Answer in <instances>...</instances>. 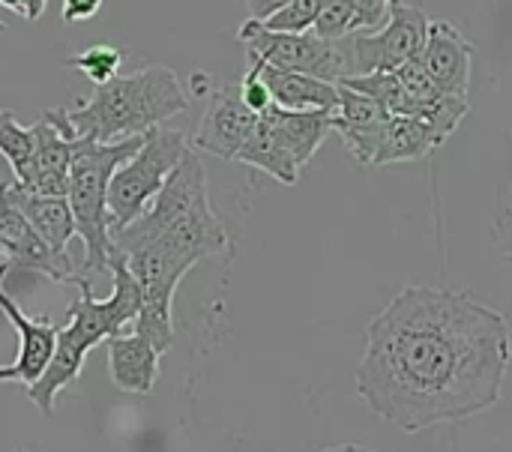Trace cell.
Returning a JSON list of instances; mask_svg holds the SVG:
<instances>
[{"instance_id":"obj_1","label":"cell","mask_w":512,"mask_h":452,"mask_svg":"<svg viewBox=\"0 0 512 452\" xmlns=\"http://www.w3.org/2000/svg\"><path fill=\"white\" fill-rule=\"evenodd\" d=\"M510 327L471 294L408 285L366 327L357 393L384 423L417 435L501 402Z\"/></svg>"},{"instance_id":"obj_2","label":"cell","mask_w":512,"mask_h":452,"mask_svg":"<svg viewBox=\"0 0 512 452\" xmlns=\"http://www.w3.org/2000/svg\"><path fill=\"white\" fill-rule=\"evenodd\" d=\"M231 240L210 201H201L171 225H165L150 243L120 255L132 273L141 309L132 324L159 354L174 345V294L183 276L210 258H231Z\"/></svg>"},{"instance_id":"obj_3","label":"cell","mask_w":512,"mask_h":452,"mask_svg":"<svg viewBox=\"0 0 512 452\" xmlns=\"http://www.w3.org/2000/svg\"><path fill=\"white\" fill-rule=\"evenodd\" d=\"M108 276H111V297L108 300H96L93 288L87 279H78V300L69 303V324L63 330H57V342H54V354L45 366V372L27 387V399L45 414H54V402L57 396L78 381L87 354L102 345L111 336L126 333L141 309V294L138 285L132 279V273L126 270L123 258L117 252H111L108 258Z\"/></svg>"},{"instance_id":"obj_4","label":"cell","mask_w":512,"mask_h":452,"mask_svg":"<svg viewBox=\"0 0 512 452\" xmlns=\"http://www.w3.org/2000/svg\"><path fill=\"white\" fill-rule=\"evenodd\" d=\"M189 108V93L180 84L177 72L153 63L141 66L129 75H114L99 84L93 99L66 111L75 135H87L93 141H120L132 135H144L165 120L183 114Z\"/></svg>"},{"instance_id":"obj_5","label":"cell","mask_w":512,"mask_h":452,"mask_svg":"<svg viewBox=\"0 0 512 452\" xmlns=\"http://www.w3.org/2000/svg\"><path fill=\"white\" fill-rule=\"evenodd\" d=\"M144 135L120 138V141H93L87 135L72 138V156H69V186L66 201L75 219V237L84 240V264L81 279L108 273L111 258V234H108V183L111 174L141 147Z\"/></svg>"},{"instance_id":"obj_6","label":"cell","mask_w":512,"mask_h":452,"mask_svg":"<svg viewBox=\"0 0 512 452\" xmlns=\"http://www.w3.org/2000/svg\"><path fill=\"white\" fill-rule=\"evenodd\" d=\"M189 144L180 129H150L141 138V147L111 174L108 183V234H117L141 216L153 195L165 186L168 174L180 165Z\"/></svg>"},{"instance_id":"obj_7","label":"cell","mask_w":512,"mask_h":452,"mask_svg":"<svg viewBox=\"0 0 512 452\" xmlns=\"http://www.w3.org/2000/svg\"><path fill=\"white\" fill-rule=\"evenodd\" d=\"M237 39L246 45L249 57H258L261 63L285 72H303L330 84H339L351 78V57H348V36L327 42L306 33H273L261 21L246 18L237 30Z\"/></svg>"},{"instance_id":"obj_8","label":"cell","mask_w":512,"mask_h":452,"mask_svg":"<svg viewBox=\"0 0 512 452\" xmlns=\"http://www.w3.org/2000/svg\"><path fill=\"white\" fill-rule=\"evenodd\" d=\"M429 15L420 6H408L402 0L390 3L387 21L372 33L348 36L351 78L369 72H396L408 60H414L426 42Z\"/></svg>"},{"instance_id":"obj_9","label":"cell","mask_w":512,"mask_h":452,"mask_svg":"<svg viewBox=\"0 0 512 452\" xmlns=\"http://www.w3.org/2000/svg\"><path fill=\"white\" fill-rule=\"evenodd\" d=\"M30 135H33V156H30L27 177L18 186L42 198H66L69 156L75 138L66 108H48L42 120L30 126Z\"/></svg>"},{"instance_id":"obj_10","label":"cell","mask_w":512,"mask_h":452,"mask_svg":"<svg viewBox=\"0 0 512 452\" xmlns=\"http://www.w3.org/2000/svg\"><path fill=\"white\" fill-rule=\"evenodd\" d=\"M0 255L15 270H30L39 276H48L51 282H72L78 285L75 261L54 258L45 243L33 234L24 213L18 210L12 198V183H0Z\"/></svg>"},{"instance_id":"obj_11","label":"cell","mask_w":512,"mask_h":452,"mask_svg":"<svg viewBox=\"0 0 512 452\" xmlns=\"http://www.w3.org/2000/svg\"><path fill=\"white\" fill-rule=\"evenodd\" d=\"M258 123V114H252L240 93L237 84H225V87H213L210 90V105L201 117L195 144H189L192 150H204L216 159L234 162L240 147L249 141L252 129Z\"/></svg>"},{"instance_id":"obj_12","label":"cell","mask_w":512,"mask_h":452,"mask_svg":"<svg viewBox=\"0 0 512 452\" xmlns=\"http://www.w3.org/2000/svg\"><path fill=\"white\" fill-rule=\"evenodd\" d=\"M6 273H9V264L0 261V312L12 321V327L18 333V354L12 363L0 366V381H21L24 387H30L45 372V366L54 354L57 327L45 318L24 315V309L3 288Z\"/></svg>"},{"instance_id":"obj_13","label":"cell","mask_w":512,"mask_h":452,"mask_svg":"<svg viewBox=\"0 0 512 452\" xmlns=\"http://www.w3.org/2000/svg\"><path fill=\"white\" fill-rule=\"evenodd\" d=\"M417 60L441 93L468 99L474 42H468L450 21H429L426 42H423Z\"/></svg>"},{"instance_id":"obj_14","label":"cell","mask_w":512,"mask_h":452,"mask_svg":"<svg viewBox=\"0 0 512 452\" xmlns=\"http://www.w3.org/2000/svg\"><path fill=\"white\" fill-rule=\"evenodd\" d=\"M105 348H108V372L117 390L135 393V396L153 393L159 381L162 354L144 336H138L135 330H126L120 336L105 339Z\"/></svg>"},{"instance_id":"obj_15","label":"cell","mask_w":512,"mask_h":452,"mask_svg":"<svg viewBox=\"0 0 512 452\" xmlns=\"http://www.w3.org/2000/svg\"><path fill=\"white\" fill-rule=\"evenodd\" d=\"M12 198H15L18 210L24 213L27 225L33 228V234L45 243V249L60 261H72L69 243L75 237V219H72L69 201L33 195V192L21 189L15 180H12Z\"/></svg>"},{"instance_id":"obj_16","label":"cell","mask_w":512,"mask_h":452,"mask_svg":"<svg viewBox=\"0 0 512 452\" xmlns=\"http://www.w3.org/2000/svg\"><path fill=\"white\" fill-rule=\"evenodd\" d=\"M249 63L264 78L276 108H285V111H336V96H339L336 84L303 75V72L273 69V66L261 63L258 57H249Z\"/></svg>"},{"instance_id":"obj_17","label":"cell","mask_w":512,"mask_h":452,"mask_svg":"<svg viewBox=\"0 0 512 452\" xmlns=\"http://www.w3.org/2000/svg\"><path fill=\"white\" fill-rule=\"evenodd\" d=\"M267 126L273 129L276 141L285 147V153L294 159L297 168H306L324 138L330 135V117L333 111H285L270 105L264 114Z\"/></svg>"},{"instance_id":"obj_18","label":"cell","mask_w":512,"mask_h":452,"mask_svg":"<svg viewBox=\"0 0 512 452\" xmlns=\"http://www.w3.org/2000/svg\"><path fill=\"white\" fill-rule=\"evenodd\" d=\"M438 144L432 141L429 129L414 120V117H390L384 123L372 168L390 165V162H411V159H423L435 150Z\"/></svg>"},{"instance_id":"obj_19","label":"cell","mask_w":512,"mask_h":452,"mask_svg":"<svg viewBox=\"0 0 512 452\" xmlns=\"http://www.w3.org/2000/svg\"><path fill=\"white\" fill-rule=\"evenodd\" d=\"M234 162H243V165H249V168H261L264 174L276 177V180L285 183V186H294L297 177H300V168H297L294 159L285 153V147L276 141L273 129L267 126V120H264L261 114H258V123H255V129H252L249 141L240 147V153H237Z\"/></svg>"},{"instance_id":"obj_20","label":"cell","mask_w":512,"mask_h":452,"mask_svg":"<svg viewBox=\"0 0 512 452\" xmlns=\"http://www.w3.org/2000/svg\"><path fill=\"white\" fill-rule=\"evenodd\" d=\"M369 99H375L390 117H414L417 114V105L411 102V96L402 90L396 72H369V75H354V78H345L339 81Z\"/></svg>"},{"instance_id":"obj_21","label":"cell","mask_w":512,"mask_h":452,"mask_svg":"<svg viewBox=\"0 0 512 452\" xmlns=\"http://www.w3.org/2000/svg\"><path fill=\"white\" fill-rule=\"evenodd\" d=\"M468 111H471V105H468V99H465V96L441 93V96H435V99L423 102V105L417 108L414 120H420V123L429 129L432 141L441 147V144H444V141L459 129V123L468 117Z\"/></svg>"},{"instance_id":"obj_22","label":"cell","mask_w":512,"mask_h":452,"mask_svg":"<svg viewBox=\"0 0 512 452\" xmlns=\"http://www.w3.org/2000/svg\"><path fill=\"white\" fill-rule=\"evenodd\" d=\"M0 156L9 162L15 183H21L27 177L30 168V156H33V135L27 126H21L15 120V114L9 108H0Z\"/></svg>"},{"instance_id":"obj_23","label":"cell","mask_w":512,"mask_h":452,"mask_svg":"<svg viewBox=\"0 0 512 452\" xmlns=\"http://www.w3.org/2000/svg\"><path fill=\"white\" fill-rule=\"evenodd\" d=\"M120 63H123L120 48H114V45H108V42H99V45H90V48L81 51V54L63 57V66H66V69L81 72V75L90 78L96 87L105 84V81H111L114 75H120Z\"/></svg>"},{"instance_id":"obj_24","label":"cell","mask_w":512,"mask_h":452,"mask_svg":"<svg viewBox=\"0 0 512 452\" xmlns=\"http://www.w3.org/2000/svg\"><path fill=\"white\" fill-rule=\"evenodd\" d=\"M312 33L327 42L345 39L351 33H363V18H360L354 0H324L318 18L312 24Z\"/></svg>"},{"instance_id":"obj_25","label":"cell","mask_w":512,"mask_h":452,"mask_svg":"<svg viewBox=\"0 0 512 452\" xmlns=\"http://www.w3.org/2000/svg\"><path fill=\"white\" fill-rule=\"evenodd\" d=\"M237 93H240L243 105H246L252 114H264V111L273 105V96H270V90H267L264 78L258 75V69H255L252 63H249V69H246L243 81L237 84Z\"/></svg>"},{"instance_id":"obj_26","label":"cell","mask_w":512,"mask_h":452,"mask_svg":"<svg viewBox=\"0 0 512 452\" xmlns=\"http://www.w3.org/2000/svg\"><path fill=\"white\" fill-rule=\"evenodd\" d=\"M390 3H393V0H354L357 12H360V18H363V33H372V30H378V27L387 21Z\"/></svg>"},{"instance_id":"obj_27","label":"cell","mask_w":512,"mask_h":452,"mask_svg":"<svg viewBox=\"0 0 512 452\" xmlns=\"http://www.w3.org/2000/svg\"><path fill=\"white\" fill-rule=\"evenodd\" d=\"M105 0H63L60 6V18L63 24H78V21H90Z\"/></svg>"},{"instance_id":"obj_28","label":"cell","mask_w":512,"mask_h":452,"mask_svg":"<svg viewBox=\"0 0 512 452\" xmlns=\"http://www.w3.org/2000/svg\"><path fill=\"white\" fill-rule=\"evenodd\" d=\"M288 3L291 0H246V9H249V18L252 21H267L273 12H279Z\"/></svg>"},{"instance_id":"obj_29","label":"cell","mask_w":512,"mask_h":452,"mask_svg":"<svg viewBox=\"0 0 512 452\" xmlns=\"http://www.w3.org/2000/svg\"><path fill=\"white\" fill-rule=\"evenodd\" d=\"M45 3H48V0H21V6H24V18H27L30 24H36V21L45 15Z\"/></svg>"},{"instance_id":"obj_30","label":"cell","mask_w":512,"mask_h":452,"mask_svg":"<svg viewBox=\"0 0 512 452\" xmlns=\"http://www.w3.org/2000/svg\"><path fill=\"white\" fill-rule=\"evenodd\" d=\"M321 452H372V450L357 447V444H339V447H327V450H321Z\"/></svg>"},{"instance_id":"obj_31","label":"cell","mask_w":512,"mask_h":452,"mask_svg":"<svg viewBox=\"0 0 512 452\" xmlns=\"http://www.w3.org/2000/svg\"><path fill=\"white\" fill-rule=\"evenodd\" d=\"M0 6H6L9 12H15V15H21V18H24V6H21V0H0Z\"/></svg>"},{"instance_id":"obj_32","label":"cell","mask_w":512,"mask_h":452,"mask_svg":"<svg viewBox=\"0 0 512 452\" xmlns=\"http://www.w3.org/2000/svg\"><path fill=\"white\" fill-rule=\"evenodd\" d=\"M0 33H6V24L3 21H0Z\"/></svg>"},{"instance_id":"obj_33","label":"cell","mask_w":512,"mask_h":452,"mask_svg":"<svg viewBox=\"0 0 512 452\" xmlns=\"http://www.w3.org/2000/svg\"><path fill=\"white\" fill-rule=\"evenodd\" d=\"M12 452H30V450H12Z\"/></svg>"}]
</instances>
